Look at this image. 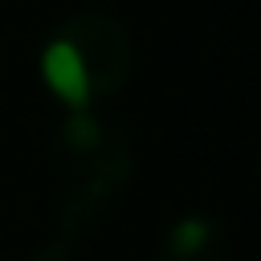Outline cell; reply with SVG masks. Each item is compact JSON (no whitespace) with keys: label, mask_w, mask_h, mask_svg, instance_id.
Instances as JSON below:
<instances>
[{"label":"cell","mask_w":261,"mask_h":261,"mask_svg":"<svg viewBox=\"0 0 261 261\" xmlns=\"http://www.w3.org/2000/svg\"><path fill=\"white\" fill-rule=\"evenodd\" d=\"M130 69H135L130 33L110 12H73L69 20H61V29L41 53L45 82L73 110H90L94 102L114 98L126 86Z\"/></svg>","instance_id":"6da1fadb"},{"label":"cell","mask_w":261,"mask_h":261,"mask_svg":"<svg viewBox=\"0 0 261 261\" xmlns=\"http://www.w3.org/2000/svg\"><path fill=\"white\" fill-rule=\"evenodd\" d=\"M130 143L114 130H106V139L82 155H69V171L61 179V196H57V228L77 237L86 224H94L110 200L126 188L130 179Z\"/></svg>","instance_id":"7a4b0ae2"},{"label":"cell","mask_w":261,"mask_h":261,"mask_svg":"<svg viewBox=\"0 0 261 261\" xmlns=\"http://www.w3.org/2000/svg\"><path fill=\"white\" fill-rule=\"evenodd\" d=\"M163 253H167V261H216L220 257V232L212 220L188 216L167 232Z\"/></svg>","instance_id":"3957f363"},{"label":"cell","mask_w":261,"mask_h":261,"mask_svg":"<svg viewBox=\"0 0 261 261\" xmlns=\"http://www.w3.org/2000/svg\"><path fill=\"white\" fill-rule=\"evenodd\" d=\"M69 257H73V237L57 228V232H53V237H49L41 249H33L24 261H69Z\"/></svg>","instance_id":"277c9868"}]
</instances>
